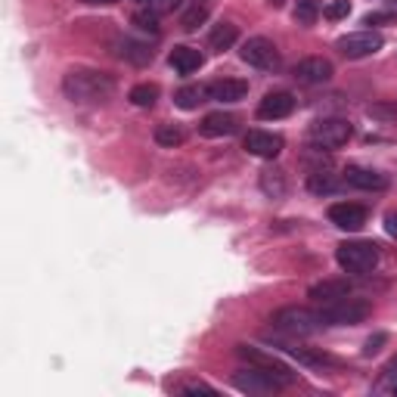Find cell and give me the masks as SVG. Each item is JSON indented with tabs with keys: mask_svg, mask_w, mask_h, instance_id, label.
<instances>
[{
	"mask_svg": "<svg viewBox=\"0 0 397 397\" xmlns=\"http://www.w3.org/2000/svg\"><path fill=\"white\" fill-rule=\"evenodd\" d=\"M62 93L78 105H96L115 93V78L99 68H68L62 74Z\"/></svg>",
	"mask_w": 397,
	"mask_h": 397,
	"instance_id": "obj_1",
	"label": "cell"
},
{
	"mask_svg": "<svg viewBox=\"0 0 397 397\" xmlns=\"http://www.w3.org/2000/svg\"><path fill=\"white\" fill-rule=\"evenodd\" d=\"M270 326L283 335H292V338H304V335L320 332L323 316L320 310L304 307V304H285V307H276L270 314Z\"/></svg>",
	"mask_w": 397,
	"mask_h": 397,
	"instance_id": "obj_2",
	"label": "cell"
},
{
	"mask_svg": "<svg viewBox=\"0 0 397 397\" xmlns=\"http://www.w3.org/2000/svg\"><path fill=\"white\" fill-rule=\"evenodd\" d=\"M378 258H382V252H378V245L369 239H347L335 248L338 267L345 273H354V276H369L378 267Z\"/></svg>",
	"mask_w": 397,
	"mask_h": 397,
	"instance_id": "obj_3",
	"label": "cell"
},
{
	"mask_svg": "<svg viewBox=\"0 0 397 397\" xmlns=\"http://www.w3.org/2000/svg\"><path fill=\"white\" fill-rule=\"evenodd\" d=\"M369 314H372L369 301H363V298H351V295L338 298V301L320 304L323 326H357V323H363Z\"/></svg>",
	"mask_w": 397,
	"mask_h": 397,
	"instance_id": "obj_4",
	"label": "cell"
},
{
	"mask_svg": "<svg viewBox=\"0 0 397 397\" xmlns=\"http://www.w3.org/2000/svg\"><path fill=\"white\" fill-rule=\"evenodd\" d=\"M307 136H310V143L320 149H341L354 136V128L347 118H338V115L316 118V121L307 128Z\"/></svg>",
	"mask_w": 397,
	"mask_h": 397,
	"instance_id": "obj_5",
	"label": "cell"
},
{
	"mask_svg": "<svg viewBox=\"0 0 397 397\" xmlns=\"http://www.w3.org/2000/svg\"><path fill=\"white\" fill-rule=\"evenodd\" d=\"M239 59L248 62L252 68H258V72H273V74H276L279 68H283V56H279L276 43H273L270 37H261V34L242 41Z\"/></svg>",
	"mask_w": 397,
	"mask_h": 397,
	"instance_id": "obj_6",
	"label": "cell"
},
{
	"mask_svg": "<svg viewBox=\"0 0 397 397\" xmlns=\"http://www.w3.org/2000/svg\"><path fill=\"white\" fill-rule=\"evenodd\" d=\"M236 357L245 360L248 366H261V369L267 372V376H273L283 388H289V385L298 382V376L292 372V366H285L283 360H276L273 354L261 351V347H252V345H236Z\"/></svg>",
	"mask_w": 397,
	"mask_h": 397,
	"instance_id": "obj_7",
	"label": "cell"
},
{
	"mask_svg": "<svg viewBox=\"0 0 397 397\" xmlns=\"http://www.w3.org/2000/svg\"><path fill=\"white\" fill-rule=\"evenodd\" d=\"M338 53L345 56V59H366V56L378 53V50L385 47L382 34H376V31H351V34L338 37Z\"/></svg>",
	"mask_w": 397,
	"mask_h": 397,
	"instance_id": "obj_8",
	"label": "cell"
},
{
	"mask_svg": "<svg viewBox=\"0 0 397 397\" xmlns=\"http://www.w3.org/2000/svg\"><path fill=\"white\" fill-rule=\"evenodd\" d=\"M335 74V65L326 59V56H304V59L295 62L292 68V78L298 84H307V87H316V84H329Z\"/></svg>",
	"mask_w": 397,
	"mask_h": 397,
	"instance_id": "obj_9",
	"label": "cell"
},
{
	"mask_svg": "<svg viewBox=\"0 0 397 397\" xmlns=\"http://www.w3.org/2000/svg\"><path fill=\"white\" fill-rule=\"evenodd\" d=\"M233 388L245 391V394H273V391H279L283 385L276 382L273 376H267L261 366H248V369H236L233 372Z\"/></svg>",
	"mask_w": 397,
	"mask_h": 397,
	"instance_id": "obj_10",
	"label": "cell"
},
{
	"mask_svg": "<svg viewBox=\"0 0 397 397\" xmlns=\"http://www.w3.org/2000/svg\"><path fill=\"white\" fill-rule=\"evenodd\" d=\"M264 341L270 347H279V351L289 354V357H298L304 366H329V363H332V357H329V354H320V351H310V347L295 345V341H292V335H285V338H283V332H279V335H264Z\"/></svg>",
	"mask_w": 397,
	"mask_h": 397,
	"instance_id": "obj_11",
	"label": "cell"
},
{
	"mask_svg": "<svg viewBox=\"0 0 397 397\" xmlns=\"http://www.w3.org/2000/svg\"><path fill=\"white\" fill-rule=\"evenodd\" d=\"M298 99L289 90H270L264 93V99L258 103V118L261 121H279V118H289L295 112Z\"/></svg>",
	"mask_w": 397,
	"mask_h": 397,
	"instance_id": "obj_12",
	"label": "cell"
},
{
	"mask_svg": "<svg viewBox=\"0 0 397 397\" xmlns=\"http://www.w3.org/2000/svg\"><path fill=\"white\" fill-rule=\"evenodd\" d=\"M242 146H245L248 155H258V159L273 161L279 152H283V136L270 134V130H248L242 136Z\"/></svg>",
	"mask_w": 397,
	"mask_h": 397,
	"instance_id": "obj_13",
	"label": "cell"
},
{
	"mask_svg": "<svg viewBox=\"0 0 397 397\" xmlns=\"http://www.w3.org/2000/svg\"><path fill=\"white\" fill-rule=\"evenodd\" d=\"M329 221L345 233H357L366 227V208L357 202H335L329 205Z\"/></svg>",
	"mask_w": 397,
	"mask_h": 397,
	"instance_id": "obj_14",
	"label": "cell"
},
{
	"mask_svg": "<svg viewBox=\"0 0 397 397\" xmlns=\"http://www.w3.org/2000/svg\"><path fill=\"white\" fill-rule=\"evenodd\" d=\"M341 177H345L347 186H354V190H363V192H382V190H388V177H385L382 171H372V167L347 165L345 171H341Z\"/></svg>",
	"mask_w": 397,
	"mask_h": 397,
	"instance_id": "obj_15",
	"label": "cell"
},
{
	"mask_svg": "<svg viewBox=\"0 0 397 397\" xmlns=\"http://www.w3.org/2000/svg\"><path fill=\"white\" fill-rule=\"evenodd\" d=\"M354 292L351 279L338 276V279H320V283H314L307 289V298L314 304H329V301H338V298H347Z\"/></svg>",
	"mask_w": 397,
	"mask_h": 397,
	"instance_id": "obj_16",
	"label": "cell"
},
{
	"mask_svg": "<svg viewBox=\"0 0 397 397\" xmlns=\"http://www.w3.org/2000/svg\"><path fill=\"white\" fill-rule=\"evenodd\" d=\"M236 130H239V118L230 115V112H208V115L198 121V134L202 136H233Z\"/></svg>",
	"mask_w": 397,
	"mask_h": 397,
	"instance_id": "obj_17",
	"label": "cell"
},
{
	"mask_svg": "<svg viewBox=\"0 0 397 397\" xmlns=\"http://www.w3.org/2000/svg\"><path fill=\"white\" fill-rule=\"evenodd\" d=\"M245 96H248V81L217 78L208 84V99H214V103H242Z\"/></svg>",
	"mask_w": 397,
	"mask_h": 397,
	"instance_id": "obj_18",
	"label": "cell"
},
{
	"mask_svg": "<svg viewBox=\"0 0 397 397\" xmlns=\"http://www.w3.org/2000/svg\"><path fill=\"white\" fill-rule=\"evenodd\" d=\"M345 177L341 174L332 171V165L329 167H316V171L307 174V190L314 192V196H329V192H341L345 190Z\"/></svg>",
	"mask_w": 397,
	"mask_h": 397,
	"instance_id": "obj_19",
	"label": "cell"
},
{
	"mask_svg": "<svg viewBox=\"0 0 397 397\" xmlns=\"http://www.w3.org/2000/svg\"><path fill=\"white\" fill-rule=\"evenodd\" d=\"M115 56H121L130 65H149L152 62V47L146 41H134V37H121L115 43Z\"/></svg>",
	"mask_w": 397,
	"mask_h": 397,
	"instance_id": "obj_20",
	"label": "cell"
},
{
	"mask_svg": "<svg viewBox=\"0 0 397 397\" xmlns=\"http://www.w3.org/2000/svg\"><path fill=\"white\" fill-rule=\"evenodd\" d=\"M167 62H171L180 74H192L205 65V56H202V50H196V47H174Z\"/></svg>",
	"mask_w": 397,
	"mask_h": 397,
	"instance_id": "obj_21",
	"label": "cell"
},
{
	"mask_svg": "<svg viewBox=\"0 0 397 397\" xmlns=\"http://www.w3.org/2000/svg\"><path fill=\"white\" fill-rule=\"evenodd\" d=\"M258 183H261V192H264L267 198H283L285 190H289V183H285V171L276 167V165L264 167L261 177H258Z\"/></svg>",
	"mask_w": 397,
	"mask_h": 397,
	"instance_id": "obj_22",
	"label": "cell"
},
{
	"mask_svg": "<svg viewBox=\"0 0 397 397\" xmlns=\"http://www.w3.org/2000/svg\"><path fill=\"white\" fill-rule=\"evenodd\" d=\"M202 103H208V84H186L174 93V105H180L183 112L198 109Z\"/></svg>",
	"mask_w": 397,
	"mask_h": 397,
	"instance_id": "obj_23",
	"label": "cell"
},
{
	"mask_svg": "<svg viewBox=\"0 0 397 397\" xmlns=\"http://www.w3.org/2000/svg\"><path fill=\"white\" fill-rule=\"evenodd\" d=\"M236 41H239V28H236L233 22H217L214 28H211V34H208V47L214 50V53L230 50Z\"/></svg>",
	"mask_w": 397,
	"mask_h": 397,
	"instance_id": "obj_24",
	"label": "cell"
},
{
	"mask_svg": "<svg viewBox=\"0 0 397 397\" xmlns=\"http://www.w3.org/2000/svg\"><path fill=\"white\" fill-rule=\"evenodd\" d=\"M152 136H155V143L165 149H177V146H183V140H186L180 124H159V128L152 130Z\"/></svg>",
	"mask_w": 397,
	"mask_h": 397,
	"instance_id": "obj_25",
	"label": "cell"
},
{
	"mask_svg": "<svg viewBox=\"0 0 397 397\" xmlns=\"http://www.w3.org/2000/svg\"><path fill=\"white\" fill-rule=\"evenodd\" d=\"M128 99L134 105H140V109H149V105H155V99H159V87L155 84H136V87H130Z\"/></svg>",
	"mask_w": 397,
	"mask_h": 397,
	"instance_id": "obj_26",
	"label": "cell"
},
{
	"mask_svg": "<svg viewBox=\"0 0 397 397\" xmlns=\"http://www.w3.org/2000/svg\"><path fill=\"white\" fill-rule=\"evenodd\" d=\"M205 19H208V3H192L190 10L183 12V16H180V28L183 31H196L198 25H205Z\"/></svg>",
	"mask_w": 397,
	"mask_h": 397,
	"instance_id": "obj_27",
	"label": "cell"
},
{
	"mask_svg": "<svg viewBox=\"0 0 397 397\" xmlns=\"http://www.w3.org/2000/svg\"><path fill=\"white\" fill-rule=\"evenodd\" d=\"M130 22H134V28L136 31H143V34H152V37H159V16H155L152 10H140V12H134V16H130Z\"/></svg>",
	"mask_w": 397,
	"mask_h": 397,
	"instance_id": "obj_28",
	"label": "cell"
},
{
	"mask_svg": "<svg viewBox=\"0 0 397 397\" xmlns=\"http://www.w3.org/2000/svg\"><path fill=\"white\" fill-rule=\"evenodd\" d=\"M292 16H295L298 25H314L316 16H320V3H316V0H298Z\"/></svg>",
	"mask_w": 397,
	"mask_h": 397,
	"instance_id": "obj_29",
	"label": "cell"
},
{
	"mask_svg": "<svg viewBox=\"0 0 397 397\" xmlns=\"http://www.w3.org/2000/svg\"><path fill=\"white\" fill-rule=\"evenodd\" d=\"M323 16L329 22H338V19H347L351 16V0H332V3L323 6Z\"/></svg>",
	"mask_w": 397,
	"mask_h": 397,
	"instance_id": "obj_30",
	"label": "cell"
},
{
	"mask_svg": "<svg viewBox=\"0 0 397 397\" xmlns=\"http://www.w3.org/2000/svg\"><path fill=\"white\" fill-rule=\"evenodd\" d=\"M366 115L378 118V121H391V118H397V105H391V103H372V105H366Z\"/></svg>",
	"mask_w": 397,
	"mask_h": 397,
	"instance_id": "obj_31",
	"label": "cell"
},
{
	"mask_svg": "<svg viewBox=\"0 0 397 397\" xmlns=\"http://www.w3.org/2000/svg\"><path fill=\"white\" fill-rule=\"evenodd\" d=\"M388 345V332H376V335H369L366 338V345H363V357H376L382 347Z\"/></svg>",
	"mask_w": 397,
	"mask_h": 397,
	"instance_id": "obj_32",
	"label": "cell"
},
{
	"mask_svg": "<svg viewBox=\"0 0 397 397\" xmlns=\"http://www.w3.org/2000/svg\"><path fill=\"white\" fill-rule=\"evenodd\" d=\"M180 3H183V0H146V6L155 12V16H167V12L180 10Z\"/></svg>",
	"mask_w": 397,
	"mask_h": 397,
	"instance_id": "obj_33",
	"label": "cell"
},
{
	"mask_svg": "<svg viewBox=\"0 0 397 397\" xmlns=\"http://www.w3.org/2000/svg\"><path fill=\"white\" fill-rule=\"evenodd\" d=\"M180 391H183V394H208V397L217 394V391L211 388V385H205V382H186Z\"/></svg>",
	"mask_w": 397,
	"mask_h": 397,
	"instance_id": "obj_34",
	"label": "cell"
},
{
	"mask_svg": "<svg viewBox=\"0 0 397 397\" xmlns=\"http://www.w3.org/2000/svg\"><path fill=\"white\" fill-rule=\"evenodd\" d=\"M394 22V12H366L363 25H391Z\"/></svg>",
	"mask_w": 397,
	"mask_h": 397,
	"instance_id": "obj_35",
	"label": "cell"
},
{
	"mask_svg": "<svg viewBox=\"0 0 397 397\" xmlns=\"http://www.w3.org/2000/svg\"><path fill=\"white\" fill-rule=\"evenodd\" d=\"M385 233H388L391 239H397V211H388V214H385Z\"/></svg>",
	"mask_w": 397,
	"mask_h": 397,
	"instance_id": "obj_36",
	"label": "cell"
},
{
	"mask_svg": "<svg viewBox=\"0 0 397 397\" xmlns=\"http://www.w3.org/2000/svg\"><path fill=\"white\" fill-rule=\"evenodd\" d=\"M81 3H87V6H112V3H118V0H81Z\"/></svg>",
	"mask_w": 397,
	"mask_h": 397,
	"instance_id": "obj_37",
	"label": "cell"
},
{
	"mask_svg": "<svg viewBox=\"0 0 397 397\" xmlns=\"http://www.w3.org/2000/svg\"><path fill=\"white\" fill-rule=\"evenodd\" d=\"M385 376H397V360H391V363L385 366Z\"/></svg>",
	"mask_w": 397,
	"mask_h": 397,
	"instance_id": "obj_38",
	"label": "cell"
},
{
	"mask_svg": "<svg viewBox=\"0 0 397 397\" xmlns=\"http://www.w3.org/2000/svg\"><path fill=\"white\" fill-rule=\"evenodd\" d=\"M267 3H270V6H276V10H279V6H283L285 0H267Z\"/></svg>",
	"mask_w": 397,
	"mask_h": 397,
	"instance_id": "obj_39",
	"label": "cell"
},
{
	"mask_svg": "<svg viewBox=\"0 0 397 397\" xmlns=\"http://www.w3.org/2000/svg\"><path fill=\"white\" fill-rule=\"evenodd\" d=\"M391 394H397V382H394V385H391Z\"/></svg>",
	"mask_w": 397,
	"mask_h": 397,
	"instance_id": "obj_40",
	"label": "cell"
},
{
	"mask_svg": "<svg viewBox=\"0 0 397 397\" xmlns=\"http://www.w3.org/2000/svg\"><path fill=\"white\" fill-rule=\"evenodd\" d=\"M140 3H146V0H140Z\"/></svg>",
	"mask_w": 397,
	"mask_h": 397,
	"instance_id": "obj_41",
	"label": "cell"
}]
</instances>
